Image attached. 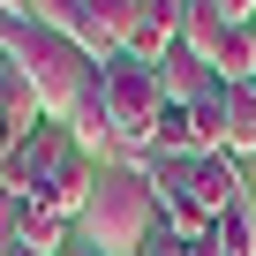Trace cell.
I'll return each instance as SVG.
<instances>
[{"mask_svg": "<svg viewBox=\"0 0 256 256\" xmlns=\"http://www.w3.org/2000/svg\"><path fill=\"white\" fill-rule=\"evenodd\" d=\"M0 68H16V76L30 83L38 113H46V120H60V128H68V113L98 90V60H90L83 46H68V38L38 30L30 16H0Z\"/></svg>", "mask_w": 256, "mask_h": 256, "instance_id": "obj_1", "label": "cell"}, {"mask_svg": "<svg viewBox=\"0 0 256 256\" xmlns=\"http://www.w3.org/2000/svg\"><path fill=\"white\" fill-rule=\"evenodd\" d=\"M158 234V196L151 181L120 174V166H98V188L76 218V241L98 248V256H144V241Z\"/></svg>", "mask_w": 256, "mask_h": 256, "instance_id": "obj_2", "label": "cell"}, {"mask_svg": "<svg viewBox=\"0 0 256 256\" xmlns=\"http://www.w3.org/2000/svg\"><path fill=\"white\" fill-rule=\"evenodd\" d=\"M98 98H106V120H113V144H151V128L166 113V90H158V68L144 60H106L98 68Z\"/></svg>", "mask_w": 256, "mask_h": 256, "instance_id": "obj_3", "label": "cell"}, {"mask_svg": "<svg viewBox=\"0 0 256 256\" xmlns=\"http://www.w3.org/2000/svg\"><path fill=\"white\" fill-rule=\"evenodd\" d=\"M128 38H136V0H76V46L106 68L128 53Z\"/></svg>", "mask_w": 256, "mask_h": 256, "instance_id": "obj_4", "label": "cell"}, {"mask_svg": "<svg viewBox=\"0 0 256 256\" xmlns=\"http://www.w3.org/2000/svg\"><path fill=\"white\" fill-rule=\"evenodd\" d=\"M181 23H188V0H136V38H128V60L158 68V60L181 46Z\"/></svg>", "mask_w": 256, "mask_h": 256, "instance_id": "obj_5", "label": "cell"}, {"mask_svg": "<svg viewBox=\"0 0 256 256\" xmlns=\"http://www.w3.org/2000/svg\"><path fill=\"white\" fill-rule=\"evenodd\" d=\"M196 204H204L211 218H226V211H241V204H248V174H241V158H234V151L196 158Z\"/></svg>", "mask_w": 256, "mask_h": 256, "instance_id": "obj_6", "label": "cell"}, {"mask_svg": "<svg viewBox=\"0 0 256 256\" xmlns=\"http://www.w3.org/2000/svg\"><path fill=\"white\" fill-rule=\"evenodd\" d=\"M90 188H98V158H83V151H76V158H68L38 196H30V204H46L53 218H68V226H76V218H83V204H90Z\"/></svg>", "mask_w": 256, "mask_h": 256, "instance_id": "obj_7", "label": "cell"}, {"mask_svg": "<svg viewBox=\"0 0 256 256\" xmlns=\"http://www.w3.org/2000/svg\"><path fill=\"white\" fill-rule=\"evenodd\" d=\"M158 90H166V106H196V98H211V90H226L188 46H174L166 60H158Z\"/></svg>", "mask_w": 256, "mask_h": 256, "instance_id": "obj_8", "label": "cell"}, {"mask_svg": "<svg viewBox=\"0 0 256 256\" xmlns=\"http://www.w3.org/2000/svg\"><path fill=\"white\" fill-rule=\"evenodd\" d=\"M16 234H23V248H38V256H68V248H76V226L53 218L46 204H16Z\"/></svg>", "mask_w": 256, "mask_h": 256, "instance_id": "obj_9", "label": "cell"}, {"mask_svg": "<svg viewBox=\"0 0 256 256\" xmlns=\"http://www.w3.org/2000/svg\"><path fill=\"white\" fill-rule=\"evenodd\" d=\"M211 76L234 90V83H256V23H226L218 53H211Z\"/></svg>", "mask_w": 256, "mask_h": 256, "instance_id": "obj_10", "label": "cell"}, {"mask_svg": "<svg viewBox=\"0 0 256 256\" xmlns=\"http://www.w3.org/2000/svg\"><path fill=\"white\" fill-rule=\"evenodd\" d=\"M226 151L248 166L256 158V83H234L226 90Z\"/></svg>", "mask_w": 256, "mask_h": 256, "instance_id": "obj_11", "label": "cell"}, {"mask_svg": "<svg viewBox=\"0 0 256 256\" xmlns=\"http://www.w3.org/2000/svg\"><path fill=\"white\" fill-rule=\"evenodd\" d=\"M68 144L83 151V158H98V151H113V120H106V98L90 90L76 113H68Z\"/></svg>", "mask_w": 256, "mask_h": 256, "instance_id": "obj_12", "label": "cell"}, {"mask_svg": "<svg viewBox=\"0 0 256 256\" xmlns=\"http://www.w3.org/2000/svg\"><path fill=\"white\" fill-rule=\"evenodd\" d=\"M0 120L16 128V144L30 136V128H46V113H38V98H30V83H23L16 68H0Z\"/></svg>", "mask_w": 256, "mask_h": 256, "instance_id": "obj_13", "label": "cell"}, {"mask_svg": "<svg viewBox=\"0 0 256 256\" xmlns=\"http://www.w3.org/2000/svg\"><path fill=\"white\" fill-rule=\"evenodd\" d=\"M211 248H218V256H256V211H248V204L226 211V218L211 226Z\"/></svg>", "mask_w": 256, "mask_h": 256, "instance_id": "obj_14", "label": "cell"}, {"mask_svg": "<svg viewBox=\"0 0 256 256\" xmlns=\"http://www.w3.org/2000/svg\"><path fill=\"white\" fill-rule=\"evenodd\" d=\"M188 120H196V144H204V158H211V151H226V90L196 98V106H188Z\"/></svg>", "mask_w": 256, "mask_h": 256, "instance_id": "obj_15", "label": "cell"}, {"mask_svg": "<svg viewBox=\"0 0 256 256\" xmlns=\"http://www.w3.org/2000/svg\"><path fill=\"white\" fill-rule=\"evenodd\" d=\"M23 16H30L38 30H53V38L76 46V0H23Z\"/></svg>", "mask_w": 256, "mask_h": 256, "instance_id": "obj_16", "label": "cell"}, {"mask_svg": "<svg viewBox=\"0 0 256 256\" xmlns=\"http://www.w3.org/2000/svg\"><path fill=\"white\" fill-rule=\"evenodd\" d=\"M144 256H196V241H174V234H166V226H158V234H151V241H144Z\"/></svg>", "mask_w": 256, "mask_h": 256, "instance_id": "obj_17", "label": "cell"}, {"mask_svg": "<svg viewBox=\"0 0 256 256\" xmlns=\"http://www.w3.org/2000/svg\"><path fill=\"white\" fill-rule=\"evenodd\" d=\"M23 248V234H16V204H0V256H16Z\"/></svg>", "mask_w": 256, "mask_h": 256, "instance_id": "obj_18", "label": "cell"}, {"mask_svg": "<svg viewBox=\"0 0 256 256\" xmlns=\"http://www.w3.org/2000/svg\"><path fill=\"white\" fill-rule=\"evenodd\" d=\"M218 23H256V0H211Z\"/></svg>", "mask_w": 256, "mask_h": 256, "instance_id": "obj_19", "label": "cell"}, {"mask_svg": "<svg viewBox=\"0 0 256 256\" xmlns=\"http://www.w3.org/2000/svg\"><path fill=\"white\" fill-rule=\"evenodd\" d=\"M8 158H16V128L0 120V166H8Z\"/></svg>", "mask_w": 256, "mask_h": 256, "instance_id": "obj_20", "label": "cell"}, {"mask_svg": "<svg viewBox=\"0 0 256 256\" xmlns=\"http://www.w3.org/2000/svg\"><path fill=\"white\" fill-rule=\"evenodd\" d=\"M0 16H23V0H0Z\"/></svg>", "mask_w": 256, "mask_h": 256, "instance_id": "obj_21", "label": "cell"}, {"mask_svg": "<svg viewBox=\"0 0 256 256\" xmlns=\"http://www.w3.org/2000/svg\"><path fill=\"white\" fill-rule=\"evenodd\" d=\"M68 256H98V248H83V241H76V248H68Z\"/></svg>", "mask_w": 256, "mask_h": 256, "instance_id": "obj_22", "label": "cell"}, {"mask_svg": "<svg viewBox=\"0 0 256 256\" xmlns=\"http://www.w3.org/2000/svg\"><path fill=\"white\" fill-rule=\"evenodd\" d=\"M16 256H38V248H16Z\"/></svg>", "mask_w": 256, "mask_h": 256, "instance_id": "obj_23", "label": "cell"}]
</instances>
